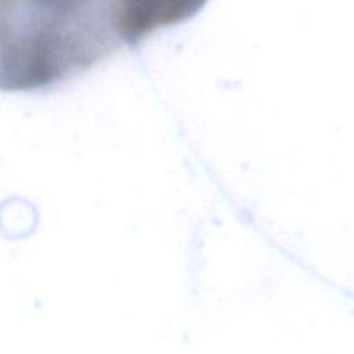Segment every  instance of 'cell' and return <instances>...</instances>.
Instances as JSON below:
<instances>
[{"mask_svg":"<svg viewBox=\"0 0 354 354\" xmlns=\"http://www.w3.org/2000/svg\"><path fill=\"white\" fill-rule=\"evenodd\" d=\"M207 0H0V76L8 90L73 77Z\"/></svg>","mask_w":354,"mask_h":354,"instance_id":"cell-1","label":"cell"}]
</instances>
